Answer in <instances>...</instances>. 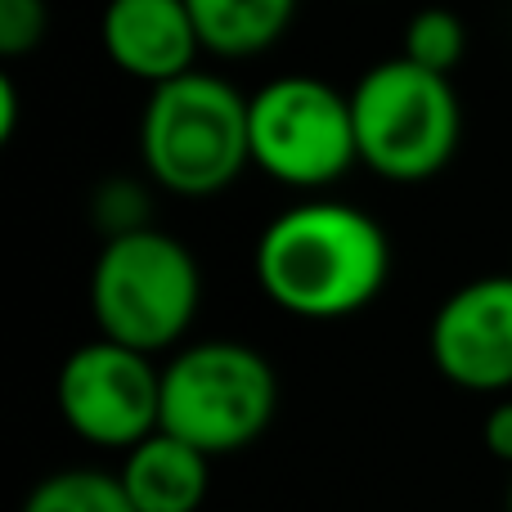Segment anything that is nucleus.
Returning <instances> with one entry per match:
<instances>
[{
	"mask_svg": "<svg viewBox=\"0 0 512 512\" xmlns=\"http://www.w3.org/2000/svg\"><path fill=\"white\" fill-rule=\"evenodd\" d=\"M346 95L360 167L378 180L427 185L454 162L463 140V104L450 77H436L396 54L373 63Z\"/></svg>",
	"mask_w": 512,
	"mask_h": 512,
	"instance_id": "20e7f679",
	"label": "nucleus"
},
{
	"mask_svg": "<svg viewBox=\"0 0 512 512\" xmlns=\"http://www.w3.org/2000/svg\"><path fill=\"white\" fill-rule=\"evenodd\" d=\"M198 41L216 59L265 54L297 18V0H185Z\"/></svg>",
	"mask_w": 512,
	"mask_h": 512,
	"instance_id": "9b49d317",
	"label": "nucleus"
},
{
	"mask_svg": "<svg viewBox=\"0 0 512 512\" xmlns=\"http://www.w3.org/2000/svg\"><path fill=\"white\" fill-rule=\"evenodd\" d=\"M405 54L409 63L436 72V77H454L459 63L468 59V23L445 5H427L418 9L405 23Z\"/></svg>",
	"mask_w": 512,
	"mask_h": 512,
	"instance_id": "ddd939ff",
	"label": "nucleus"
},
{
	"mask_svg": "<svg viewBox=\"0 0 512 512\" xmlns=\"http://www.w3.org/2000/svg\"><path fill=\"white\" fill-rule=\"evenodd\" d=\"M481 441H486L490 459L508 463L512 468V396H499L486 414V427H481Z\"/></svg>",
	"mask_w": 512,
	"mask_h": 512,
	"instance_id": "dca6fc26",
	"label": "nucleus"
},
{
	"mask_svg": "<svg viewBox=\"0 0 512 512\" xmlns=\"http://www.w3.org/2000/svg\"><path fill=\"white\" fill-rule=\"evenodd\" d=\"M144 176L176 198H216L252 167L248 95L216 72L149 90L140 113Z\"/></svg>",
	"mask_w": 512,
	"mask_h": 512,
	"instance_id": "f03ea898",
	"label": "nucleus"
},
{
	"mask_svg": "<svg viewBox=\"0 0 512 512\" xmlns=\"http://www.w3.org/2000/svg\"><path fill=\"white\" fill-rule=\"evenodd\" d=\"M274 409L279 373L248 342H189L162 364V432L203 450L207 459L261 441Z\"/></svg>",
	"mask_w": 512,
	"mask_h": 512,
	"instance_id": "39448f33",
	"label": "nucleus"
},
{
	"mask_svg": "<svg viewBox=\"0 0 512 512\" xmlns=\"http://www.w3.org/2000/svg\"><path fill=\"white\" fill-rule=\"evenodd\" d=\"M18 104H23L18 81L9 72H0V144H9L18 135Z\"/></svg>",
	"mask_w": 512,
	"mask_h": 512,
	"instance_id": "f3484780",
	"label": "nucleus"
},
{
	"mask_svg": "<svg viewBox=\"0 0 512 512\" xmlns=\"http://www.w3.org/2000/svg\"><path fill=\"white\" fill-rule=\"evenodd\" d=\"M252 167L283 189L315 194L360 162L351 95L306 72H283L248 95Z\"/></svg>",
	"mask_w": 512,
	"mask_h": 512,
	"instance_id": "423d86ee",
	"label": "nucleus"
},
{
	"mask_svg": "<svg viewBox=\"0 0 512 512\" xmlns=\"http://www.w3.org/2000/svg\"><path fill=\"white\" fill-rule=\"evenodd\" d=\"M18 512H135V508L126 499L117 472L63 468L50 472L45 481H36Z\"/></svg>",
	"mask_w": 512,
	"mask_h": 512,
	"instance_id": "f8f14e48",
	"label": "nucleus"
},
{
	"mask_svg": "<svg viewBox=\"0 0 512 512\" xmlns=\"http://www.w3.org/2000/svg\"><path fill=\"white\" fill-rule=\"evenodd\" d=\"M99 45L117 72L149 90L198 72V54H207L185 0H108Z\"/></svg>",
	"mask_w": 512,
	"mask_h": 512,
	"instance_id": "1a4fd4ad",
	"label": "nucleus"
},
{
	"mask_svg": "<svg viewBox=\"0 0 512 512\" xmlns=\"http://www.w3.org/2000/svg\"><path fill=\"white\" fill-rule=\"evenodd\" d=\"M50 32V5L45 0H0V54L23 59Z\"/></svg>",
	"mask_w": 512,
	"mask_h": 512,
	"instance_id": "2eb2a0df",
	"label": "nucleus"
},
{
	"mask_svg": "<svg viewBox=\"0 0 512 512\" xmlns=\"http://www.w3.org/2000/svg\"><path fill=\"white\" fill-rule=\"evenodd\" d=\"M90 319L104 342L126 351H176L203 306V270L167 230H140L104 243L90 265Z\"/></svg>",
	"mask_w": 512,
	"mask_h": 512,
	"instance_id": "7ed1b4c3",
	"label": "nucleus"
},
{
	"mask_svg": "<svg viewBox=\"0 0 512 512\" xmlns=\"http://www.w3.org/2000/svg\"><path fill=\"white\" fill-rule=\"evenodd\" d=\"M508 512H512V486H508Z\"/></svg>",
	"mask_w": 512,
	"mask_h": 512,
	"instance_id": "a211bd4d",
	"label": "nucleus"
},
{
	"mask_svg": "<svg viewBox=\"0 0 512 512\" xmlns=\"http://www.w3.org/2000/svg\"><path fill=\"white\" fill-rule=\"evenodd\" d=\"M135 512H198L212 490V459L167 432L140 441L117 468Z\"/></svg>",
	"mask_w": 512,
	"mask_h": 512,
	"instance_id": "9d476101",
	"label": "nucleus"
},
{
	"mask_svg": "<svg viewBox=\"0 0 512 512\" xmlns=\"http://www.w3.org/2000/svg\"><path fill=\"white\" fill-rule=\"evenodd\" d=\"M54 405L68 432L86 445L131 454L140 441L162 432V369L153 355L95 337L59 364Z\"/></svg>",
	"mask_w": 512,
	"mask_h": 512,
	"instance_id": "0eeeda50",
	"label": "nucleus"
},
{
	"mask_svg": "<svg viewBox=\"0 0 512 512\" xmlns=\"http://www.w3.org/2000/svg\"><path fill=\"white\" fill-rule=\"evenodd\" d=\"M427 351L445 382L472 396L512 391V274H481L454 288L427 324Z\"/></svg>",
	"mask_w": 512,
	"mask_h": 512,
	"instance_id": "6e6552de",
	"label": "nucleus"
},
{
	"mask_svg": "<svg viewBox=\"0 0 512 512\" xmlns=\"http://www.w3.org/2000/svg\"><path fill=\"white\" fill-rule=\"evenodd\" d=\"M252 270L265 301L306 324L351 319L391 279V239L369 212L337 198H306L261 230Z\"/></svg>",
	"mask_w": 512,
	"mask_h": 512,
	"instance_id": "f257e3e1",
	"label": "nucleus"
},
{
	"mask_svg": "<svg viewBox=\"0 0 512 512\" xmlns=\"http://www.w3.org/2000/svg\"><path fill=\"white\" fill-rule=\"evenodd\" d=\"M90 221H95L99 239L113 243L126 239V234L153 230L149 221V189L135 176H108L95 185V198H90Z\"/></svg>",
	"mask_w": 512,
	"mask_h": 512,
	"instance_id": "4468645a",
	"label": "nucleus"
}]
</instances>
